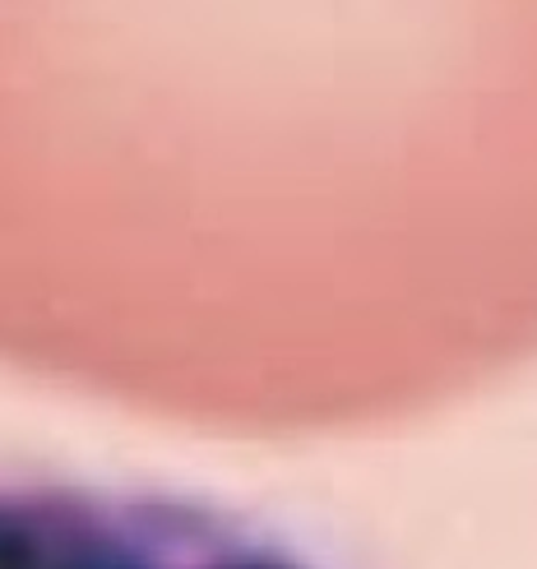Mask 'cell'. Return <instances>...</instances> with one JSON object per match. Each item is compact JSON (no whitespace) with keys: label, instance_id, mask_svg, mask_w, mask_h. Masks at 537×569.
<instances>
[{"label":"cell","instance_id":"obj_1","mask_svg":"<svg viewBox=\"0 0 537 569\" xmlns=\"http://www.w3.org/2000/svg\"><path fill=\"white\" fill-rule=\"evenodd\" d=\"M537 273V0H0V269Z\"/></svg>","mask_w":537,"mask_h":569},{"label":"cell","instance_id":"obj_2","mask_svg":"<svg viewBox=\"0 0 537 569\" xmlns=\"http://www.w3.org/2000/svg\"><path fill=\"white\" fill-rule=\"evenodd\" d=\"M66 569H107V565H74V560H70Z\"/></svg>","mask_w":537,"mask_h":569}]
</instances>
